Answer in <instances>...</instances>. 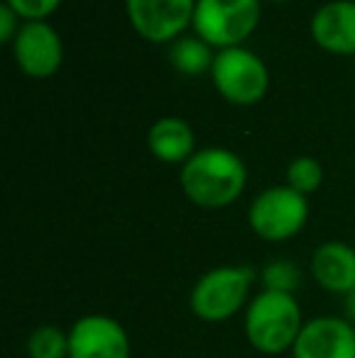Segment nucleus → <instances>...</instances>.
<instances>
[{
	"instance_id": "18",
	"label": "nucleus",
	"mask_w": 355,
	"mask_h": 358,
	"mask_svg": "<svg viewBox=\"0 0 355 358\" xmlns=\"http://www.w3.org/2000/svg\"><path fill=\"white\" fill-rule=\"evenodd\" d=\"M24 22H32V20H47L63 0H5Z\"/></svg>"
},
{
	"instance_id": "20",
	"label": "nucleus",
	"mask_w": 355,
	"mask_h": 358,
	"mask_svg": "<svg viewBox=\"0 0 355 358\" xmlns=\"http://www.w3.org/2000/svg\"><path fill=\"white\" fill-rule=\"evenodd\" d=\"M343 310H346V320H351L355 324V287L343 297Z\"/></svg>"
},
{
	"instance_id": "9",
	"label": "nucleus",
	"mask_w": 355,
	"mask_h": 358,
	"mask_svg": "<svg viewBox=\"0 0 355 358\" xmlns=\"http://www.w3.org/2000/svg\"><path fill=\"white\" fill-rule=\"evenodd\" d=\"M129 334L114 317L86 315L68 329V358H129Z\"/></svg>"
},
{
	"instance_id": "10",
	"label": "nucleus",
	"mask_w": 355,
	"mask_h": 358,
	"mask_svg": "<svg viewBox=\"0 0 355 358\" xmlns=\"http://www.w3.org/2000/svg\"><path fill=\"white\" fill-rule=\"evenodd\" d=\"M292 358H355V324L346 317H314L304 322Z\"/></svg>"
},
{
	"instance_id": "4",
	"label": "nucleus",
	"mask_w": 355,
	"mask_h": 358,
	"mask_svg": "<svg viewBox=\"0 0 355 358\" xmlns=\"http://www.w3.org/2000/svg\"><path fill=\"white\" fill-rule=\"evenodd\" d=\"M261 20V0H197L192 29L199 39L219 49L243 47Z\"/></svg>"
},
{
	"instance_id": "2",
	"label": "nucleus",
	"mask_w": 355,
	"mask_h": 358,
	"mask_svg": "<svg viewBox=\"0 0 355 358\" xmlns=\"http://www.w3.org/2000/svg\"><path fill=\"white\" fill-rule=\"evenodd\" d=\"M302 327V307L297 297L287 292L261 290L248 302L246 317H243V334L248 344L266 356L292 351Z\"/></svg>"
},
{
	"instance_id": "7",
	"label": "nucleus",
	"mask_w": 355,
	"mask_h": 358,
	"mask_svg": "<svg viewBox=\"0 0 355 358\" xmlns=\"http://www.w3.org/2000/svg\"><path fill=\"white\" fill-rule=\"evenodd\" d=\"M197 0H124L129 24L151 44H168L192 27Z\"/></svg>"
},
{
	"instance_id": "1",
	"label": "nucleus",
	"mask_w": 355,
	"mask_h": 358,
	"mask_svg": "<svg viewBox=\"0 0 355 358\" xmlns=\"http://www.w3.org/2000/svg\"><path fill=\"white\" fill-rule=\"evenodd\" d=\"M246 164L224 146L197 149L180 169L185 198L202 210H222L241 198L246 188Z\"/></svg>"
},
{
	"instance_id": "16",
	"label": "nucleus",
	"mask_w": 355,
	"mask_h": 358,
	"mask_svg": "<svg viewBox=\"0 0 355 358\" xmlns=\"http://www.w3.org/2000/svg\"><path fill=\"white\" fill-rule=\"evenodd\" d=\"M324 183V169L317 159L312 156H297L294 161H289L287 171H285V185H289L292 190L302 195H312L322 188Z\"/></svg>"
},
{
	"instance_id": "12",
	"label": "nucleus",
	"mask_w": 355,
	"mask_h": 358,
	"mask_svg": "<svg viewBox=\"0 0 355 358\" xmlns=\"http://www.w3.org/2000/svg\"><path fill=\"white\" fill-rule=\"evenodd\" d=\"M312 278L319 287L343 295L355 287V249L346 241H324L312 254Z\"/></svg>"
},
{
	"instance_id": "14",
	"label": "nucleus",
	"mask_w": 355,
	"mask_h": 358,
	"mask_svg": "<svg viewBox=\"0 0 355 358\" xmlns=\"http://www.w3.org/2000/svg\"><path fill=\"white\" fill-rule=\"evenodd\" d=\"M214 57H217L214 47H209L197 34H195V37L176 39V42L171 44V49H168V62H171V66L178 69V71L185 76H199L204 71H212Z\"/></svg>"
},
{
	"instance_id": "17",
	"label": "nucleus",
	"mask_w": 355,
	"mask_h": 358,
	"mask_svg": "<svg viewBox=\"0 0 355 358\" xmlns=\"http://www.w3.org/2000/svg\"><path fill=\"white\" fill-rule=\"evenodd\" d=\"M261 283L263 290L294 295V290L302 283V273H299L297 264H292L287 259H278V261H270L266 268L261 271Z\"/></svg>"
},
{
	"instance_id": "15",
	"label": "nucleus",
	"mask_w": 355,
	"mask_h": 358,
	"mask_svg": "<svg viewBox=\"0 0 355 358\" xmlns=\"http://www.w3.org/2000/svg\"><path fill=\"white\" fill-rule=\"evenodd\" d=\"M29 358H68V331L54 324H42L27 339Z\"/></svg>"
},
{
	"instance_id": "21",
	"label": "nucleus",
	"mask_w": 355,
	"mask_h": 358,
	"mask_svg": "<svg viewBox=\"0 0 355 358\" xmlns=\"http://www.w3.org/2000/svg\"><path fill=\"white\" fill-rule=\"evenodd\" d=\"M270 3H285V0H270Z\"/></svg>"
},
{
	"instance_id": "13",
	"label": "nucleus",
	"mask_w": 355,
	"mask_h": 358,
	"mask_svg": "<svg viewBox=\"0 0 355 358\" xmlns=\"http://www.w3.org/2000/svg\"><path fill=\"white\" fill-rule=\"evenodd\" d=\"M195 132L185 120L161 117L149 127V151L163 164H185L195 154Z\"/></svg>"
},
{
	"instance_id": "6",
	"label": "nucleus",
	"mask_w": 355,
	"mask_h": 358,
	"mask_svg": "<svg viewBox=\"0 0 355 358\" xmlns=\"http://www.w3.org/2000/svg\"><path fill=\"white\" fill-rule=\"evenodd\" d=\"M209 76L219 95L234 105L258 103L266 98L270 85L266 62L246 47L219 49Z\"/></svg>"
},
{
	"instance_id": "11",
	"label": "nucleus",
	"mask_w": 355,
	"mask_h": 358,
	"mask_svg": "<svg viewBox=\"0 0 355 358\" xmlns=\"http://www.w3.org/2000/svg\"><path fill=\"white\" fill-rule=\"evenodd\" d=\"M312 39L331 54H355V3L331 0L312 15Z\"/></svg>"
},
{
	"instance_id": "19",
	"label": "nucleus",
	"mask_w": 355,
	"mask_h": 358,
	"mask_svg": "<svg viewBox=\"0 0 355 358\" xmlns=\"http://www.w3.org/2000/svg\"><path fill=\"white\" fill-rule=\"evenodd\" d=\"M20 15L15 13L13 8H10L8 3H3L0 5V44H13L15 42V37H17V32H20Z\"/></svg>"
},
{
	"instance_id": "3",
	"label": "nucleus",
	"mask_w": 355,
	"mask_h": 358,
	"mask_svg": "<svg viewBox=\"0 0 355 358\" xmlns=\"http://www.w3.org/2000/svg\"><path fill=\"white\" fill-rule=\"evenodd\" d=\"M256 271L251 266H217L197 278L190 290V310L197 320L219 324L248 302Z\"/></svg>"
},
{
	"instance_id": "8",
	"label": "nucleus",
	"mask_w": 355,
	"mask_h": 358,
	"mask_svg": "<svg viewBox=\"0 0 355 358\" xmlns=\"http://www.w3.org/2000/svg\"><path fill=\"white\" fill-rule=\"evenodd\" d=\"M13 57L20 71L29 78H52L63 64V44L47 20L22 22L13 42Z\"/></svg>"
},
{
	"instance_id": "5",
	"label": "nucleus",
	"mask_w": 355,
	"mask_h": 358,
	"mask_svg": "<svg viewBox=\"0 0 355 358\" xmlns=\"http://www.w3.org/2000/svg\"><path fill=\"white\" fill-rule=\"evenodd\" d=\"M309 220V198L289 185H273L253 198L248 224L263 241H287L304 229Z\"/></svg>"
}]
</instances>
